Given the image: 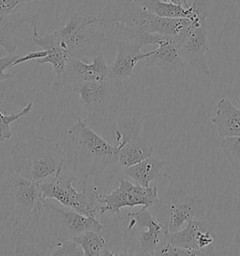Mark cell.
Instances as JSON below:
<instances>
[{
    "label": "cell",
    "mask_w": 240,
    "mask_h": 256,
    "mask_svg": "<svg viewBox=\"0 0 240 256\" xmlns=\"http://www.w3.org/2000/svg\"><path fill=\"white\" fill-rule=\"evenodd\" d=\"M40 184L14 174L0 183V256H40Z\"/></svg>",
    "instance_id": "obj_1"
},
{
    "label": "cell",
    "mask_w": 240,
    "mask_h": 256,
    "mask_svg": "<svg viewBox=\"0 0 240 256\" xmlns=\"http://www.w3.org/2000/svg\"><path fill=\"white\" fill-rule=\"evenodd\" d=\"M67 138L64 169L74 176L79 185L97 178L118 164L116 146L107 142L84 120H78L68 128Z\"/></svg>",
    "instance_id": "obj_2"
},
{
    "label": "cell",
    "mask_w": 240,
    "mask_h": 256,
    "mask_svg": "<svg viewBox=\"0 0 240 256\" xmlns=\"http://www.w3.org/2000/svg\"><path fill=\"white\" fill-rule=\"evenodd\" d=\"M97 16H82L75 14L64 26L51 34L40 36L38 33L37 20L31 24L32 40L44 50L58 47L70 56L88 61L100 54L107 42L105 31L98 26Z\"/></svg>",
    "instance_id": "obj_3"
},
{
    "label": "cell",
    "mask_w": 240,
    "mask_h": 256,
    "mask_svg": "<svg viewBox=\"0 0 240 256\" xmlns=\"http://www.w3.org/2000/svg\"><path fill=\"white\" fill-rule=\"evenodd\" d=\"M104 30L122 26L136 30L167 37H178L190 26L188 18L162 17L139 6L134 0H112L97 16Z\"/></svg>",
    "instance_id": "obj_4"
},
{
    "label": "cell",
    "mask_w": 240,
    "mask_h": 256,
    "mask_svg": "<svg viewBox=\"0 0 240 256\" xmlns=\"http://www.w3.org/2000/svg\"><path fill=\"white\" fill-rule=\"evenodd\" d=\"M10 155L14 173L38 184L54 176L66 162L60 144L44 136L15 144Z\"/></svg>",
    "instance_id": "obj_5"
},
{
    "label": "cell",
    "mask_w": 240,
    "mask_h": 256,
    "mask_svg": "<svg viewBox=\"0 0 240 256\" xmlns=\"http://www.w3.org/2000/svg\"><path fill=\"white\" fill-rule=\"evenodd\" d=\"M105 226L66 206H58L45 200L38 230V248L42 256H51L60 243L72 240L88 230H104Z\"/></svg>",
    "instance_id": "obj_6"
},
{
    "label": "cell",
    "mask_w": 240,
    "mask_h": 256,
    "mask_svg": "<svg viewBox=\"0 0 240 256\" xmlns=\"http://www.w3.org/2000/svg\"><path fill=\"white\" fill-rule=\"evenodd\" d=\"M123 81L108 76L100 81H91L72 86L82 100L88 124L100 127H116V121L120 110L126 106L127 94Z\"/></svg>",
    "instance_id": "obj_7"
},
{
    "label": "cell",
    "mask_w": 240,
    "mask_h": 256,
    "mask_svg": "<svg viewBox=\"0 0 240 256\" xmlns=\"http://www.w3.org/2000/svg\"><path fill=\"white\" fill-rule=\"evenodd\" d=\"M74 182V176L63 167L54 176L40 183L42 198L54 199L60 204L91 218L104 214V204L98 199V188L93 182H82L80 192L75 188Z\"/></svg>",
    "instance_id": "obj_8"
},
{
    "label": "cell",
    "mask_w": 240,
    "mask_h": 256,
    "mask_svg": "<svg viewBox=\"0 0 240 256\" xmlns=\"http://www.w3.org/2000/svg\"><path fill=\"white\" fill-rule=\"evenodd\" d=\"M107 32L114 38L118 48L116 60L109 67V76L121 81L132 76L136 65L140 61L148 58L152 54V51L142 53L144 46H158L167 37L136 30L122 26H114L105 31V33Z\"/></svg>",
    "instance_id": "obj_9"
},
{
    "label": "cell",
    "mask_w": 240,
    "mask_h": 256,
    "mask_svg": "<svg viewBox=\"0 0 240 256\" xmlns=\"http://www.w3.org/2000/svg\"><path fill=\"white\" fill-rule=\"evenodd\" d=\"M118 187L109 194L98 192V199L104 204V213H112L116 218H121V210L125 208L142 206L152 208L160 202V196L156 187L144 188L138 184L120 178Z\"/></svg>",
    "instance_id": "obj_10"
},
{
    "label": "cell",
    "mask_w": 240,
    "mask_h": 256,
    "mask_svg": "<svg viewBox=\"0 0 240 256\" xmlns=\"http://www.w3.org/2000/svg\"><path fill=\"white\" fill-rule=\"evenodd\" d=\"M182 60L204 76L211 74L206 54L210 50L206 24L192 22L181 35L176 37Z\"/></svg>",
    "instance_id": "obj_11"
},
{
    "label": "cell",
    "mask_w": 240,
    "mask_h": 256,
    "mask_svg": "<svg viewBox=\"0 0 240 256\" xmlns=\"http://www.w3.org/2000/svg\"><path fill=\"white\" fill-rule=\"evenodd\" d=\"M109 76V66L102 54L95 56L91 62L81 60L76 58H70L64 70L56 76L52 84L54 91H60L66 84L100 81Z\"/></svg>",
    "instance_id": "obj_12"
},
{
    "label": "cell",
    "mask_w": 240,
    "mask_h": 256,
    "mask_svg": "<svg viewBox=\"0 0 240 256\" xmlns=\"http://www.w3.org/2000/svg\"><path fill=\"white\" fill-rule=\"evenodd\" d=\"M151 208H142L137 212H128L130 224L128 230H132L134 226L144 227L146 230L139 236V254L142 256H155L158 250L166 243L168 229L150 210Z\"/></svg>",
    "instance_id": "obj_13"
},
{
    "label": "cell",
    "mask_w": 240,
    "mask_h": 256,
    "mask_svg": "<svg viewBox=\"0 0 240 256\" xmlns=\"http://www.w3.org/2000/svg\"><path fill=\"white\" fill-rule=\"evenodd\" d=\"M206 216V204L198 196H174L167 210L165 226L170 233L178 231L192 220H202Z\"/></svg>",
    "instance_id": "obj_14"
},
{
    "label": "cell",
    "mask_w": 240,
    "mask_h": 256,
    "mask_svg": "<svg viewBox=\"0 0 240 256\" xmlns=\"http://www.w3.org/2000/svg\"><path fill=\"white\" fill-rule=\"evenodd\" d=\"M214 226L202 220H188L178 231L168 233L167 240L172 246L190 250H202L214 246Z\"/></svg>",
    "instance_id": "obj_15"
},
{
    "label": "cell",
    "mask_w": 240,
    "mask_h": 256,
    "mask_svg": "<svg viewBox=\"0 0 240 256\" xmlns=\"http://www.w3.org/2000/svg\"><path fill=\"white\" fill-rule=\"evenodd\" d=\"M144 62L146 67H157L166 74L178 72L184 68V61L180 56L176 37H165L158 44L157 49L152 50V54L144 60Z\"/></svg>",
    "instance_id": "obj_16"
},
{
    "label": "cell",
    "mask_w": 240,
    "mask_h": 256,
    "mask_svg": "<svg viewBox=\"0 0 240 256\" xmlns=\"http://www.w3.org/2000/svg\"><path fill=\"white\" fill-rule=\"evenodd\" d=\"M118 164L122 168L134 166L153 155L154 146L150 140L138 134L120 141L118 144Z\"/></svg>",
    "instance_id": "obj_17"
},
{
    "label": "cell",
    "mask_w": 240,
    "mask_h": 256,
    "mask_svg": "<svg viewBox=\"0 0 240 256\" xmlns=\"http://www.w3.org/2000/svg\"><path fill=\"white\" fill-rule=\"evenodd\" d=\"M168 166V162L150 156L134 166L123 168V172L134 180L136 184L144 188H150L152 186L151 183L158 178H169L164 172L165 168Z\"/></svg>",
    "instance_id": "obj_18"
},
{
    "label": "cell",
    "mask_w": 240,
    "mask_h": 256,
    "mask_svg": "<svg viewBox=\"0 0 240 256\" xmlns=\"http://www.w3.org/2000/svg\"><path fill=\"white\" fill-rule=\"evenodd\" d=\"M38 16L22 14L14 12L0 16V47L7 54H14L17 50V38L19 31L26 24L33 23Z\"/></svg>",
    "instance_id": "obj_19"
},
{
    "label": "cell",
    "mask_w": 240,
    "mask_h": 256,
    "mask_svg": "<svg viewBox=\"0 0 240 256\" xmlns=\"http://www.w3.org/2000/svg\"><path fill=\"white\" fill-rule=\"evenodd\" d=\"M212 123L217 127L220 137H240V109L227 98L218 102Z\"/></svg>",
    "instance_id": "obj_20"
},
{
    "label": "cell",
    "mask_w": 240,
    "mask_h": 256,
    "mask_svg": "<svg viewBox=\"0 0 240 256\" xmlns=\"http://www.w3.org/2000/svg\"><path fill=\"white\" fill-rule=\"evenodd\" d=\"M134 1L142 8H146L150 12L162 17L188 18L192 22L201 23L198 20L190 4L188 8H184L181 6L174 5L171 3H166L162 0H134Z\"/></svg>",
    "instance_id": "obj_21"
},
{
    "label": "cell",
    "mask_w": 240,
    "mask_h": 256,
    "mask_svg": "<svg viewBox=\"0 0 240 256\" xmlns=\"http://www.w3.org/2000/svg\"><path fill=\"white\" fill-rule=\"evenodd\" d=\"M72 241L76 242L84 256H118L107 248V240L102 230H88L74 236Z\"/></svg>",
    "instance_id": "obj_22"
},
{
    "label": "cell",
    "mask_w": 240,
    "mask_h": 256,
    "mask_svg": "<svg viewBox=\"0 0 240 256\" xmlns=\"http://www.w3.org/2000/svg\"><path fill=\"white\" fill-rule=\"evenodd\" d=\"M8 81L0 82V112L3 114L15 113L17 108L26 106H22L26 102L24 95L12 84H8Z\"/></svg>",
    "instance_id": "obj_23"
},
{
    "label": "cell",
    "mask_w": 240,
    "mask_h": 256,
    "mask_svg": "<svg viewBox=\"0 0 240 256\" xmlns=\"http://www.w3.org/2000/svg\"><path fill=\"white\" fill-rule=\"evenodd\" d=\"M33 106V102H28L17 113L3 114L0 112V143L12 138V132L10 130V124L28 114L32 111Z\"/></svg>",
    "instance_id": "obj_24"
},
{
    "label": "cell",
    "mask_w": 240,
    "mask_h": 256,
    "mask_svg": "<svg viewBox=\"0 0 240 256\" xmlns=\"http://www.w3.org/2000/svg\"><path fill=\"white\" fill-rule=\"evenodd\" d=\"M229 164L234 171L240 172V137H226L220 143Z\"/></svg>",
    "instance_id": "obj_25"
},
{
    "label": "cell",
    "mask_w": 240,
    "mask_h": 256,
    "mask_svg": "<svg viewBox=\"0 0 240 256\" xmlns=\"http://www.w3.org/2000/svg\"><path fill=\"white\" fill-rule=\"evenodd\" d=\"M46 50L48 51V53L44 58L37 60L35 62L40 65L46 64V63L51 64L54 68V72H56V76H60V74L64 70L66 63L70 56L58 47H52Z\"/></svg>",
    "instance_id": "obj_26"
},
{
    "label": "cell",
    "mask_w": 240,
    "mask_h": 256,
    "mask_svg": "<svg viewBox=\"0 0 240 256\" xmlns=\"http://www.w3.org/2000/svg\"><path fill=\"white\" fill-rule=\"evenodd\" d=\"M214 246L202 250H190V248H180L176 246L165 243L158 250L155 256H215Z\"/></svg>",
    "instance_id": "obj_27"
},
{
    "label": "cell",
    "mask_w": 240,
    "mask_h": 256,
    "mask_svg": "<svg viewBox=\"0 0 240 256\" xmlns=\"http://www.w3.org/2000/svg\"><path fill=\"white\" fill-rule=\"evenodd\" d=\"M51 256H84L81 247L72 240H67L60 243L54 248Z\"/></svg>",
    "instance_id": "obj_28"
},
{
    "label": "cell",
    "mask_w": 240,
    "mask_h": 256,
    "mask_svg": "<svg viewBox=\"0 0 240 256\" xmlns=\"http://www.w3.org/2000/svg\"><path fill=\"white\" fill-rule=\"evenodd\" d=\"M19 58L20 56L15 53L8 54L7 56L0 58V82L10 80L14 77L15 74H10L6 70L8 68H12L14 62Z\"/></svg>",
    "instance_id": "obj_29"
},
{
    "label": "cell",
    "mask_w": 240,
    "mask_h": 256,
    "mask_svg": "<svg viewBox=\"0 0 240 256\" xmlns=\"http://www.w3.org/2000/svg\"><path fill=\"white\" fill-rule=\"evenodd\" d=\"M32 1H42V0H0V16L12 14L17 12L24 4H28Z\"/></svg>",
    "instance_id": "obj_30"
},
{
    "label": "cell",
    "mask_w": 240,
    "mask_h": 256,
    "mask_svg": "<svg viewBox=\"0 0 240 256\" xmlns=\"http://www.w3.org/2000/svg\"><path fill=\"white\" fill-rule=\"evenodd\" d=\"M47 53H48L47 50H42V51H40V52H32V53H28V54L24 56H20L19 58H17L14 62L12 68L15 66H18V65L22 64V63H24V62H28V61H35L37 60H40V58H44Z\"/></svg>",
    "instance_id": "obj_31"
},
{
    "label": "cell",
    "mask_w": 240,
    "mask_h": 256,
    "mask_svg": "<svg viewBox=\"0 0 240 256\" xmlns=\"http://www.w3.org/2000/svg\"><path fill=\"white\" fill-rule=\"evenodd\" d=\"M166 3H171L174 5H178V6H181L184 8H188L190 7V3L188 2V0H162Z\"/></svg>",
    "instance_id": "obj_32"
}]
</instances>
